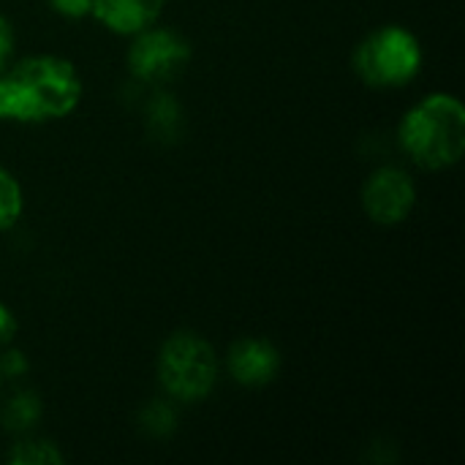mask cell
I'll list each match as a JSON object with an SVG mask.
<instances>
[{"mask_svg":"<svg viewBox=\"0 0 465 465\" xmlns=\"http://www.w3.org/2000/svg\"><path fill=\"white\" fill-rule=\"evenodd\" d=\"M79 101V71L63 57L33 54L0 74V120H60L71 114Z\"/></svg>","mask_w":465,"mask_h":465,"instance_id":"1","label":"cell"},{"mask_svg":"<svg viewBox=\"0 0 465 465\" xmlns=\"http://www.w3.org/2000/svg\"><path fill=\"white\" fill-rule=\"evenodd\" d=\"M398 142L428 172L455 166L465 153V106L450 93H430L406 112Z\"/></svg>","mask_w":465,"mask_h":465,"instance_id":"2","label":"cell"},{"mask_svg":"<svg viewBox=\"0 0 465 465\" xmlns=\"http://www.w3.org/2000/svg\"><path fill=\"white\" fill-rule=\"evenodd\" d=\"M422 68V44L420 38L401 27L387 25L373 30L354 49V71L371 87H403Z\"/></svg>","mask_w":465,"mask_h":465,"instance_id":"3","label":"cell"},{"mask_svg":"<svg viewBox=\"0 0 465 465\" xmlns=\"http://www.w3.org/2000/svg\"><path fill=\"white\" fill-rule=\"evenodd\" d=\"M158 381L169 398L196 403L218 381L215 349L196 332H174L158 351Z\"/></svg>","mask_w":465,"mask_h":465,"instance_id":"4","label":"cell"},{"mask_svg":"<svg viewBox=\"0 0 465 465\" xmlns=\"http://www.w3.org/2000/svg\"><path fill=\"white\" fill-rule=\"evenodd\" d=\"M191 60L188 41L172 27H144L134 35L128 52V68L139 82L161 84L172 79Z\"/></svg>","mask_w":465,"mask_h":465,"instance_id":"5","label":"cell"},{"mask_svg":"<svg viewBox=\"0 0 465 465\" xmlns=\"http://www.w3.org/2000/svg\"><path fill=\"white\" fill-rule=\"evenodd\" d=\"M417 204V185L409 172L398 166L376 169L362 188V207L379 226L403 223Z\"/></svg>","mask_w":465,"mask_h":465,"instance_id":"6","label":"cell"},{"mask_svg":"<svg viewBox=\"0 0 465 465\" xmlns=\"http://www.w3.org/2000/svg\"><path fill=\"white\" fill-rule=\"evenodd\" d=\"M281 371V354L270 341L242 338L229 351V373L240 387H264Z\"/></svg>","mask_w":465,"mask_h":465,"instance_id":"7","label":"cell"},{"mask_svg":"<svg viewBox=\"0 0 465 465\" xmlns=\"http://www.w3.org/2000/svg\"><path fill=\"white\" fill-rule=\"evenodd\" d=\"M166 0H93V16L117 35H136L155 25Z\"/></svg>","mask_w":465,"mask_h":465,"instance_id":"8","label":"cell"},{"mask_svg":"<svg viewBox=\"0 0 465 465\" xmlns=\"http://www.w3.org/2000/svg\"><path fill=\"white\" fill-rule=\"evenodd\" d=\"M41 417V401L35 392H16L0 411V420L8 430H30Z\"/></svg>","mask_w":465,"mask_h":465,"instance_id":"9","label":"cell"},{"mask_svg":"<svg viewBox=\"0 0 465 465\" xmlns=\"http://www.w3.org/2000/svg\"><path fill=\"white\" fill-rule=\"evenodd\" d=\"M147 125L155 136H174L180 128V106L169 93H158L147 106Z\"/></svg>","mask_w":465,"mask_h":465,"instance_id":"10","label":"cell"},{"mask_svg":"<svg viewBox=\"0 0 465 465\" xmlns=\"http://www.w3.org/2000/svg\"><path fill=\"white\" fill-rule=\"evenodd\" d=\"M22 215V188L16 177L0 163V234L8 232Z\"/></svg>","mask_w":465,"mask_h":465,"instance_id":"11","label":"cell"},{"mask_svg":"<svg viewBox=\"0 0 465 465\" xmlns=\"http://www.w3.org/2000/svg\"><path fill=\"white\" fill-rule=\"evenodd\" d=\"M8 460L16 465H60L63 463V455L57 452V447L52 441H44V439H27V441H19Z\"/></svg>","mask_w":465,"mask_h":465,"instance_id":"12","label":"cell"},{"mask_svg":"<svg viewBox=\"0 0 465 465\" xmlns=\"http://www.w3.org/2000/svg\"><path fill=\"white\" fill-rule=\"evenodd\" d=\"M139 422H142V428H144L150 436L163 439V436H169V433L177 428V414H174V409H172L166 401H150V403L142 409Z\"/></svg>","mask_w":465,"mask_h":465,"instance_id":"13","label":"cell"},{"mask_svg":"<svg viewBox=\"0 0 465 465\" xmlns=\"http://www.w3.org/2000/svg\"><path fill=\"white\" fill-rule=\"evenodd\" d=\"M49 5L68 19H82L93 11V0H49Z\"/></svg>","mask_w":465,"mask_h":465,"instance_id":"14","label":"cell"},{"mask_svg":"<svg viewBox=\"0 0 465 465\" xmlns=\"http://www.w3.org/2000/svg\"><path fill=\"white\" fill-rule=\"evenodd\" d=\"M11 52H14V27L11 22L0 14V74L5 71L8 60H11Z\"/></svg>","mask_w":465,"mask_h":465,"instance_id":"15","label":"cell"},{"mask_svg":"<svg viewBox=\"0 0 465 465\" xmlns=\"http://www.w3.org/2000/svg\"><path fill=\"white\" fill-rule=\"evenodd\" d=\"M27 371V360L22 357V351H5L3 360H0V376L5 379H14V376H22Z\"/></svg>","mask_w":465,"mask_h":465,"instance_id":"16","label":"cell"},{"mask_svg":"<svg viewBox=\"0 0 465 465\" xmlns=\"http://www.w3.org/2000/svg\"><path fill=\"white\" fill-rule=\"evenodd\" d=\"M14 330H16V322L11 316V311L0 302V343H8L11 335H14Z\"/></svg>","mask_w":465,"mask_h":465,"instance_id":"17","label":"cell"},{"mask_svg":"<svg viewBox=\"0 0 465 465\" xmlns=\"http://www.w3.org/2000/svg\"><path fill=\"white\" fill-rule=\"evenodd\" d=\"M0 381H3V376H0Z\"/></svg>","mask_w":465,"mask_h":465,"instance_id":"18","label":"cell"}]
</instances>
